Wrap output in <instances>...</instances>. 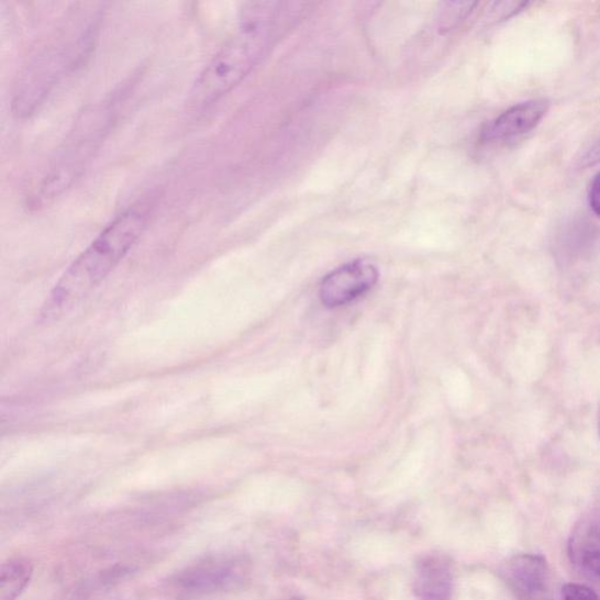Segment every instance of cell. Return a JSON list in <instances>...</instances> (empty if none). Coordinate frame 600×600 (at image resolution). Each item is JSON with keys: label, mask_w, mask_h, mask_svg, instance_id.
<instances>
[{"label": "cell", "mask_w": 600, "mask_h": 600, "mask_svg": "<svg viewBox=\"0 0 600 600\" xmlns=\"http://www.w3.org/2000/svg\"><path fill=\"white\" fill-rule=\"evenodd\" d=\"M379 279L378 269L366 260H356L332 271L321 287L326 308L346 305L373 289Z\"/></svg>", "instance_id": "277c9868"}, {"label": "cell", "mask_w": 600, "mask_h": 600, "mask_svg": "<svg viewBox=\"0 0 600 600\" xmlns=\"http://www.w3.org/2000/svg\"><path fill=\"white\" fill-rule=\"evenodd\" d=\"M248 574L243 557L219 555L191 564L173 578L170 586L180 597L205 598L238 588Z\"/></svg>", "instance_id": "3957f363"}, {"label": "cell", "mask_w": 600, "mask_h": 600, "mask_svg": "<svg viewBox=\"0 0 600 600\" xmlns=\"http://www.w3.org/2000/svg\"><path fill=\"white\" fill-rule=\"evenodd\" d=\"M148 214L131 207L116 216L73 263L58 281L43 309L46 320H57L73 310L110 275L144 234Z\"/></svg>", "instance_id": "6da1fadb"}, {"label": "cell", "mask_w": 600, "mask_h": 600, "mask_svg": "<svg viewBox=\"0 0 600 600\" xmlns=\"http://www.w3.org/2000/svg\"><path fill=\"white\" fill-rule=\"evenodd\" d=\"M509 585L524 596L543 592L549 580V567L544 557L520 554L507 562L504 569Z\"/></svg>", "instance_id": "52a82bcc"}, {"label": "cell", "mask_w": 600, "mask_h": 600, "mask_svg": "<svg viewBox=\"0 0 600 600\" xmlns=\"http://www.w3.org/2000/svg\"><path fill=\"white\" fill-rule=\"evenodd\" d=\"M453 574L449 563L440 555H427L418 560L413 591L420 600H451Z\"/></svg>", "instance_id": "8992f818"}, {"label": "cell", "mask_w": 600, "mask_h": 600, "mask_svg": "<svg viewBox=\"0 0 600 600\" xmlns=\"http://www.w3.org/2000/svg\"><path fill=\"white\" fill-rule=\"evenodd\" d=\"M599 433H600V415H599Z\"/></svg>", "instance_id": "9a60e30c"}, {"label": "cell", "mask_w": 600, "mask_h": 600, "mask_svg": "<svg viewBox=\"0 0 600 600\" xmlns=\"http://www.w3.org/2000/svg\"><path fill=\"white\" fill-rule=\"evenodd\" d=\"M549 108L551 102L545 99L518 103L490 123L485 131V138L509 140L526 134L537 127Z\"/></svg>", "instance_id": "5b68a950"}, {"label": "cell", "mask_w": 600, "mask_h": 600, "mask_svg": "<svg viewBox=\"0 0 600 600\" xmlns=\"http://www.w3.org/2000/svg\"><path fill=\"white\" fill-rule=\"evenodd\" d=\"M474 7V3H446L440 18L441 27L446 31L454 29L465 20Z\"/></svg>", "instance_id": "30bf717a"}, {"label": "cell", "mask_w": 600, "mask_h": 600, "mask_svg": "<svg viewBox=\"0 0 600 600\" xmlns=\"http://www.w3.org/2000/svg\"><path fill=\"white\" fill-rule=\"evenodd\" d=\"M33 575L29 559L11 558L0 568V600H16L24 592Z\"/></svg>", "instance_id": "ba28073f"}, {"label": "cell", "mask_w": 600, "mask_h": 600, "mask_svg": "<svg viewBox=\"0 0 600 600\" xmlns=\"http://www.w3.org/2000/svg\"><path fill=\"white\" fill-rule=\"evenodd\" d=\"M600 164V140L598 143L581 157L580 166L584 168Z\"/></svg>", "instance_id": "4fadbf2b"}, {"label": "cell", "mask_w": 600, "mask_h": 600, "mask_svg": "<svg viewBox=\"0 0 600 600\" xmlns=\"http://www.w3.org/2000/svg\"><path fill=\"white\" fill-rule=\"evenodd\" d=\"M589 203L593 213L600 218V173L595 176L589 191Z\"/></svg>", "instance_id": "7c38bea8"}, {"label": "cell", "mask_w": 600, "mask_h": 600, "mask_svg": "<svg viewBox=\"0 0 600 600\" xmlns=\"http://www.w3.org/2000/svg\"><path fill=\"white\" fill-rule=\"evenodd\" d=\"M278 4H254L240 30L216 53L193 84L189 103L204 109L232 92L266 52L274 31Z\"/></svg>", "instance_id": "7a4b0ae2"}, {"label": "cell", "mask_w": 600, "mask_h": 600, "mask_svg": "<svg viewBox=\"0 0 600 600\" xmlns=\"http://www.w3.org/2000/svg\"><path fill=\"white\" fill-rule=\"evenodd\" d=\"M564 600H599L597 593L589 587L569 584L563 588Z\"/></svg>", "instance_id": "8fae6325"}, {"label": "cell", "mask_w": 600, "mask_h": 600, "mask_svg": "<svg viewBox=\"0 0 600 600\" xmlns=\"http://www.w3.org/2000/svg\"><path fill=\"white\" fill-rule=\"evenodd\" d=\"M290 600H303V599H300V598H292Z\"/></svg>", "instance_id": "5bb4252c"}, {"label": "cell", "mask_w": 600, "mask_h": 600, "mask_svg": "<svg viewBox=\"0 0 600 600\" xmlns=\"http://www.w3.org/2000/svg\"><path fill=\"white\" fill-rule=\"evenodd\" d=\"M580 563L586 570L600 578V535L589 536L580 553Z\"/></svg>", "instance_id": "9c48e42d"}]
</instances>
